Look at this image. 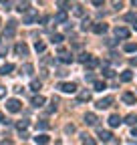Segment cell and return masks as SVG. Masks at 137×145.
I'll list each match as a JSON object with an SVG mask.
<instances>
[{
    "label": "cell",
    "instance_id": "cell-39",
    "mask_svg": "<svg viewBox=\"0 0 137 145\" xmlns=\"http://www.w3.org/2000/svg\"><path fill=\"white\" fill-rule=\"evenodd\" d=\"M4 97H6V89L0 87V99H4Z\"/></svg>",
    "mask_w": 137,
    "mask_h": 145
},
{
    "label": "cell",
    "instance_id": "cell-26",
    "mask_svg": "<svg viewBox=\"0 0 137 145\" xmlns=\"http://www.w3.org/2000/svg\"><path fill=\"white\" fill-rule=\"evenodd\" d=\"M37 129L46 131V129H48V121H38V123H37Z\"/></svg>",
    "mask_w": 137,
    "mask_h": 145
},
{
    "label": "cell",
    "instance_id": "cell-4",
    "mask_svg": "<svg viewBox=\"0 0 137 145\" xmlns=\"http://www.w3.org/2000/svg\"><path fill=\"white\" fill-rule=\"evenodd\" d=\"M111 103H113V97H103L97 101V109H107V107H111Z\"/></svg>",
    "mask_w": 137,
    "mask_h": 145
},
{
    "label": "cell",
    "instance_id": "cell-36",
    "mask_svg": "<svg viewBox=\"0 0 137 145\" xmlns=\"http://www.w3.org/2000/svg\"><path fill=\"white\" fill-rule=\"evenodd\" d=\"M65 131H67V133H75V127H73V125H67Z\"/></svg>",
    "mask_w": 137,
    "mask_h": 145
},
{
    "label": "cell",
    "instance_id": "cell-40",
    "mask_svg": "<svg viewBox=\"0 0 137 145\" xmlns=\"http://www.w3.org/2000/svg\"><path fill=\"white\" fill-rule=\"evenodd\" d=\"M85 81H93V72H87V75H85Z\"/></svg>",
    "mask_w": 137,
    "mask_h": 145
},
{
    "label": "cell",
    "instance_id": "cell-1",
    "mask_svg": "<svg viewBox=\"0 0 137 145\" xmlns=\"http://www.w3.org/2000/svg\"><path fill=\"white\" fill-rule=\"evenodd\" d=\"M6 109H8L10 113H18L20 109H22V103H20L18 99H8V101H6Z\"/></svg>",
    "mask_w": 137,
    "mask_h": 145
},
{
    "label": "cell",
    "instance_id": "cell-6",
    "mask_svg": "<svg viewBox=\"0 0 137 145\" xmlns=\"http://www.w3.org/2000/svg\"><path fill=\"white\" fill-rule=\"evenodd\" d=\"M34 18H38V14L37 12H34V10H26V14H24V18H22V22L24 24H30V22H34Z\"/></svg>",
    "mask_w": 137,
    "mask_h": 145
},
{
    "label": "cell",
    "instance_id": "cell-41",
    "mask_svg": "<svg viewBox=\"0 0 137 145\" xmlns=\"http://www.w3.org/2000/svg\"><path fill=\"white\" fill-rule=\"evenodd\" d=\"M0 123H4V125H6V123H10V121H8V119H4V115L0 113Z\"/></svg>",
    "mask_w": 137,
    "mask_h": 145
},
{
    "label": "cell",
    "instance_id": "cell-24",
    "mask_svg": "<svg viewBox=\"0 0 137 145\" xmlns=\"http://www.w3.org/2000/svg\"><path fill=\"white\" fill-rule=\"evenodd\" d=\"M123 48H125V52H135V50H137V44H133V42H127Z\"/></svg>",
    "mask_w": 137,
    "mask_h": 145
},
{
    "label": "cell",
    "instance_id": "cell-7",
    "mask_svg": "<svg viewBox=\"0 0 137 145\" xmlns=\"http://www.w3.org/2000/svg\"><path fill=\"white\" fill-rule=\"evenodd\" d=\"M107 28H109V26H107L105 22H97V24H93V32H95V34H103V32H107Z\"/></svg>",
    "mask_w": 137,
    "mask_h": 145
},
{
    "label": "cell",
    "instance_id": "cell-44",
    "mask_svg": "<svg viewBox=\"0 0 137 145\" xmlns=\"http://www.w3.org/2000/svg\"><path fill=\"white\" fill-rule=\"evenodd\" d=\"M131 4H133V6H137V0H131Z\"/></svg>",
    "mask_w": 137,
    "mask_h": 145
},
{
    "label": "cell",
    "instance_id": "cell-27",
    "mask_svg": "<svg viewBox=\"0 0 137 145\" xmlns=\"http://www.w3.org/2000/svg\"><path fill=\"white\" fill-rule=\"evenodd\" d=\"M103 89H107L105 81H95V91H103Z\"/></svg>",
    "mask_w": 137,
    "mask_h": 145
},
{
    "label": "cell",
    "instance_id": "cell-29",
    "mask_svg": "<svg viewBox=\"0 0 137 145\" xmlns=\"http://www.w3.org/2000/svg\"><path fill=\"white\" fill-rule=\"evenodd\" d=\"M63 42V34H53V44H61Z\"/></svg>",
    "mask_w": 137,
    "mask_h": 145
},
{
    "label": "cell",
    "instance_id": "cell-32",
    "mask_svg": "<svg viewBox=\"0 0 137 145\" xmlns=\"http://www.w3.org/2000/svg\"><path fill=\"white\" fill-rule=\"evenodd\" d=\"M30 89H32V91H38V89H40V81H32V83H30Z\"/></svg>",
    "mask_w": 137,
    "mask_h": 145
},
{
    "label": "cell",
    "instance_id": "cell-43",
    "mask_svg": "<svg viewBox=\"0 0 137 145\" xmlns=\"http://www.w3.org/2000/svg\"><path fill=\"white\" fill-rule=\"evenodd\" d=\"M133 28H135V30H137V20H133Z\"/></svg>",
    "mask_w": 137,
    "mask_h": 145
},
{
    "label": "cell",
    "instance_id": "cell-25",
    "mask_svg": "<svg viewBox=\"0 0 137 145\" xmlns=\"http://www.w3.org/2000/svg\"><path fill=\"white\" fill-rule=\"evenodd\" d=\"M125 123H129V125H137V115H127V119H125Z\"/></svg>",
    "mask_w": 137,
    "mask_h": 145
},
{
    "label": "cell",
    "instance_id": "cell-2",
    "mask_svg": "<svg viewBox=\"0 0 137 145\" xmlns=\"http://www.w3.org/2000/svg\"><path fill=\"white\" fill-rule=\"evenodd\" d=\"M59 89L63 91V93H71V95L77 93V85H75V83H61Z\"/></svg>",
    "mask_w": 137,
    "mask_h": 145
},
{
    "label": "cell",
    "instance_id": "cell-28",
    "mask_svg": "<svg viewBox=\"0 0 137 145\" xmlns=\"http://www.w3.org/2000/svg\"><path fill=\"white\" fill-rule=\"evenodd\" d=\"M73 14H75V16H83V14H85L83 6H73Z\"/></svg>",
    "mask_w": 137,
    "mask_h": 145
},
{
    "label": "cell",
    "instance_id": "cell-21",
    "mask_svg": "<svg viewBox=\"0 0 137 145\" xmlns=\"http://www.w3.org/2000/svg\"><path fill=\"white\" fill-rule=\"evenodd\" d=\"M48 141H50V139H48V135H44V133L34 137V143H48Z\"/></svg>",
    "mask_w": 137,
    "mask_h": 145
},
{
    "label": "cell",
    "instance_id": "cell-5",
    "mask_svg": "<svg viewBox=\"0 0 137 145\" xmlns=\"http://www.w3.org/2000/svg\"><path fill=\"white\" fill-rule=\"evenodd\" d=\"M59 59H61V63L68 65V63H73V54H68V52H65L63 48H59Z\"/></svg>",
    "mask_w": 137,
    "mask_h": 145
},
{
    "label": "cell",
    "instance_id": "cell-38",
    "mask_svg": "<svg viewBox=\"0 0 137 145\" xmlns=\"http://www.w3.org/2000/svg\"><path fill=\"white\" fill-rule=\"evenodd\" d=\"M125 20H127V22H133V20H135V14H127Z\"/></svg>",
    "mask_w": 137,
    "mask_h": 145
},
{
    "label": "cell",
    "instance_id": "cell-16",
    "mask_svg": "<svg viewBox=\"0 0 137 145\" xmlns=\"http://www.w3.org/2000/svg\"><path fill=\"white\" fill-rule=\"evenodd\" d=\"M55 22H67V14H65V10H61V12H57L55 14Z\"/></svg>",
    "mask_w": 137,
    "mask_h": 145
},
{
    "label": "cell",
    "instance_id": "cell-14",
    "mask_svg": "<svg viewBox=\"0 0 137 145\" xmlns=\"http://www.w3.org/2000/svg\"><path fill=\"white\" fill-rule=\"evenodd\" d=\"M32 71H34V67H32L30 63H26V65L20 67V72H22V75H32Z\"/></svg>",
    "mask_w": 137,
    "mask_h": 145
},
{
    "label": "cell",
    "instance_id": "cell-3",
    "mask_svg": "<svg viewBox=\"0 0 137 145\" xmlns=\"http://www.w3.org/2000/svg\"><path fill=\"white\" fill-rule=\"evenodd\" d=\"M14 52L18 54V57H26V54H28V46L24 42H18V44L14 46Z\"/></svg>",
    "mask_w": 137,
    "mask_h": 145
},
{
    "label": "cell",
    "instance_id": "cell-20",
    "mask_svg": "<svg viewBox=\"0 0 137 145\" xmlns=\"http://www.w3.org/2000/svg\"><path fill=\"white\" fill-rule=\"evenodd\" d=\"M44 48H46V44H44L42 40H37V42H34V50H37V52H44Z\"/></svg>",
    "mask_w": 137,
    "mask_h": 145
},
{
    "label": "cell",
    "instance_id": "cell-30",
    "mask_svg": "<svg viewBox=\"0 0 137 145\" xmlns=\"http://www.w3.org/2000/svg\"><path fill=\"white\" fill-rule=\"evenodd\" d=\"M81 141H83V143H95V141H93L87 133H83V135H81Z\"/></svg>",
    "mask_w": 137,
    "mask_h": 145
},
{
    "label": "cell",
    "instance_id": "cell-37",
    "mask_svg": "<svg viewBox=\"0 0 137 145\" xmlns=\"http://www.w3.org/2000/svg\"><path fill=\"white\" fill-rule=\"evenodd\" d=\"M93 2V6H103V2H105V0H91Z\"/></svg>",
    "mask_w": 137,
    "mask_h": 145
},
{
    "label": "cell",
    "instance_id": "cell-9",
    "mask_svg": "<svg viewBox=\"0 0 137 145\" xmlns=\"http://www.w3.org/2000/svg\"><path fill=\"white\" fill-rule=\"evenodd\" d=\"M77 101H79V103H87V101H91V93H89V91H81V93L77 95Z\"/></svg>",
    "mask_w": 137,
    "mask_h": 145
},
{
    "label": "cell",
    "instance_id": "cell-13",
    "mask_svg": "<svg viewBox=\"0 0 137 145\" xmlns=\"http://www.w3.org/2000/svg\"><path fill=\"white\" fill-rule=\"evenodd\" d=\"M44 101H46V99H44L42 95H34V97H32V105H34V107H42Z\"/></svg>",
    "mask_w": 137,
    "mask_h": 145
},
{
    "label": "cell",
    "instance_id": "cell-42",
    "mask_svg": "<svg viewBox=\"0 0 137 145\" xmlns=\"http://www.w3.org/2000/svg\"><path fill=\"white\" fill-rule=\"evenodd\" d=\"M133 137H137V127H133Z\"/></svg>",
    "mask_w": 137,
    "mask_h": 145
},
{
    "label": "cell",
    "instance_id": "cell-23",
    "mask_svg": "<svg viewBox=\"0 0 137 145\" xmlns=\"http://www.w3.org/2000/svg\"><path fill=\"white\" fill-rule=\"evenodd\" d=\"M26 127H28V121H18V123H16V129H18L20 133L26 129Z\"/></svg>",
    "mask_w": 137,
    "mask_h": 145
},
{
    "label": "cell",
    "instance_id": "cell-11",
    "mask_svg": "<svg viewBox=\"0 0 137 145\" xmlns=\"http://www.w3.org/2000/svg\"><path fill=\"white\" fill-rule=\"evenodd\" d=\"M12 71H14V65H12V63H4V65H2V69H0V72H2L4 77H6V75H10Z\"/></svg>",
    "mask_w": 137,
    "mask_h": 145
},
{
    "label": "cell",
    "instance_id": "cell-18",
    "mask_svg": "<svg viewBox=\"0 0 137 145\" xmlns=\"http://www.w3.org/2000/svg\"><path fill=\"white\" fill-rule=\"evenodd\" d=\"M111 137H113V135H111L109 131H103V129L99 131V139H101V141H111Z\"/></svg>",
    "mask_w": 137,
    "mask_h": 145
},
{
    "label": "cell",
    "instance_id": "cell-10",
    "mask_svg": "<svg viewBox=\"0 0 137 145\" xmlns=\"http://www.w3.org/2000/svg\"><path fill=\"white\" fill-rule=\"evenodd\" d=\"M121 99H123V103H127V105H135V95H133V93H123Z\"/></svg>",
    "mask_w": 137,
    "mask_h": 145
},
{
    "label": "cell",
    "instance_id": "cell-35",
    "mask_svg": "<svg viewBox=\"0 0 137 145\" xmlns=\"http://www.w3.org/2000/svg\"><path fill=\"white\" fill-rule=\"evenodd\" d=\"M91 26V20H89V18H85V20H83V30H87Z\"/></svg>",
    "mask_w": 137,
    "mask_h": 145
},
{
    "label": "cell",
    "instance_id": "cell-22",
    "mask_svg": "<svg viewBox=\"0 0 137 145\" xmlns=\"http://www.w3.org/2000/svg\"><path fill=\"white\" fill-rule=\"evenodd\" d=\"M16 10H18V12H26V10H30V6H28V2H18Z\"/></svg>",
    "mask_w": 137,
    "mask_h": 145
},
{
    "label": "cell",
    "instance_id": "cell-15",
    "mask_svg": "<svg viewBox=\"0 0 137 145\" xmlns=\"http://www.w3.org/2000/svg\"><path fill=\"white\" fill-rule=\"evenodd\" d=\"M85 123H87V125H95L97 123V115L95 113H87V115H85Z\"/></svg>",
    "mask_w": 137,
    "mask_h": 145
},
{
    "label": "cell",
    "instance_id": "cell-17",
    "mask_svg": "<svg viewBox=\"0 0 137 145\" xmlns=\"http://www.w3.org/2000/svg\"><path fill=\"white\" fill-rule=\"evenodd\" d=\"M131 79H133V72H131V71H123V72H121V81H123V83H129Z\"/></svg>",
    "mask_w": 137,
    "mask_h": 145
},
{
    "label": "cell",
    "instance_id": "cell-34",
    "mask_svg": "<svg viewBox=\"0 0 137 145\" xmlns=\"http://www.w3.org/2000/svg\"><path fill=\"white\" fill-rule=\"evenodd\" d=\"M103 75H105V77H113L115 72H113V69H103Z\"/></svg>",
    "mask_w": 137,
    "mask_h": 145
},
{
    "label": "cell",
    "instance_id": "cell-19",
    "mask_svg": "<svg viewBox=\"0 0 137 145\" xmlns=\"http://www.w3.org/2000/svg\"><path fill=\"white\" fill-rule=\"evenodd\" d=\"M85 65H87V69H95V67L99 65V59H95V57H89V61L85 63Z\"/></svg>",
    "mask_w": 137,
    "mask_h": 145
},
{
    "label": "cell",
    "instance_id": "cell-8",
    "mask_svg": "<svg viewBox=\"0 0 137 145\" xmlns=\"http://www.w3.org/2000/svg\"><path fill=\"white\" fill-rule=\"evenodd\" d=\"M115 36H117V39H127V36H129V30L123 28V26H117V28H115Z\"/></svg>",
    "mask_w": 137,
    "mask_h": 145
},
{
    "label": "cell",
    "instance_id": "cell-12",
    "mask_svg": "<svg viewBox=\"0 0 137 145\" xmlns=\"http://www.w3.org/2000/svg\"><path fill=\"white\" fill-rule=\"evenodd\" d=\"M107 121H109V127H119V125H121V117H119V115H111Z\"/></svg>",
    "mask_w": 137,
    "mask_h": 145
},
{
    "label": "cell",
    "instance_id": "cell-33",
    "mask_svg": "<svg viewBox=\"0 0 137 145\" xmlns=\"http://www.w3.org/2000/svg\"><path fill=\"white\" fill-rule=\"evenodd\" d=\"M111 2H113V8H117V10L123 6V0H111Z\"/></svg>",
    "mask_w": 137,
    "mask_h": 145
},
{
    "label": "cell",
    "instance_id": "cell-31",
    "mask_svg": "<svg viewBox=\"0 0 137 145\" xmlns=\"http://www.w3.org/2000/svg\"><path fill=\"white\" fill-rule=\"evenodd\" d=\"M89 57H91V54H87V52H81V54H79V61H81V63H87V61H89Z\"/></svg>",
    "mask_w": 137,
    "mask_h": 145
}]
</instances>
